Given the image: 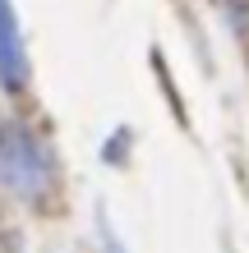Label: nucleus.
I'll return each instance as SVG.
<instances>
[{
  "mask_svg": "<svg viewBox=\"0 0 249 253\" xmlns=\"http://www.w3.org/2000/svg\"><path fill=\"white\" fill-rule=\"evenodd\" d=\"M0 184L19 198H37L51 184V161L28 129H0Z\"/></svg>",
  "mask_w": 249,
  "mask_h": 253,
  "instance_id": "f257e3e1",
  "label": "nucleus"
},
{
  "mask_svg": "<svg viewBox=\"0 0 249 253\" xmlns=\"http://www.w3.org/2000/svg\"><path fill=\"white\" fill-rule=\"evenodd\" d=\"M0 87L5 92H23L28 87V55H23L19 19H14L9 0H0Z\"/></svg>",
  "mask_w": 249,
  "mask_h": 253,
  "instance_id": "f03ea898",
  "label": "nucleus"
},
{
  "mask_svg": "<svg viewBox=\"0 0 249 253\" xmlns=\"http://www.w3.org/2000/svg\"><path fill=\"white\" fill-rule=\"evenodd\" d=\"M101 235H106V253H120V240L111 235V226H106V221H101Z\"/></svg>",
  "mask_w": 249,
  "mask_h": 253,
  "instance_id": "7ed1b4c3",
  "label": "nucleus"
}]
</instances>
